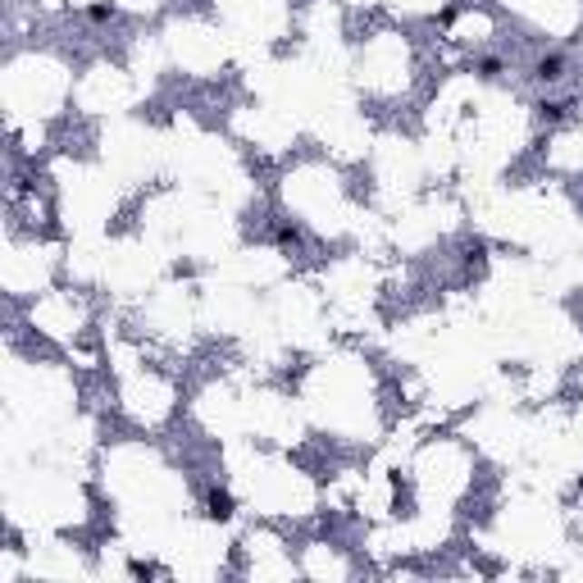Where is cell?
<instances>
[{
    "mask_svg": "<svg viewBox=\"0 0 583 583\" xmlns=\"http://www.w3.org/2000/svg\"><path fill=\"white\" fill-rule=\"evenodd\" d=\"M560 78H565V51H542V55L533 60V83L556 87Z\"/></svg>",
    "mask_w": 583,
    "mask_h": 583,
    "instance_id": "1",
    "label": "cell"
}]
</instances>
